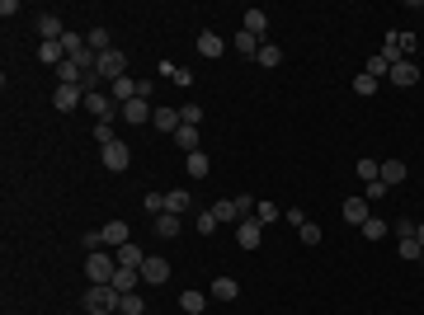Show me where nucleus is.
<instances>
[{
    "label": "nucleus",
    "mask_w": 424,
    "mask_h": 315,
    "mask_svg": "<svg viewBox=\"0 0 424 315\" xmlns=\"http://www.w3.org/2000/svg\"><path fill=\"white\" fill-rule=\"evenodd\" d=\"M377 90H382V80H372V76H363V71H358V76H354V94H363V99H372V94H377Z\"/></svg>",
    "instance_id": "32"
},
{
    "label": "nucleus",
    "mask_w": 424,
    "mask_h": 315,
    "mask_svg": "<svg viewBox=\"0 0 424 315\" xmlns=\"http://www.w3.org/2000/svg\"><path fill=\"white\" fill-rule=\"evenodd\" d=\"M38 61H43V66H61V61H66V48H61V43H43V48H38Z\"/></svg>",
    "instance_id": "28"
},
{
    "label": "nucleus",
    "mask_w": 424,
    "mask_h": 315,
    "mask_svg": "<svg viewBox=\"0 0 424 315\" xmlns=\"http://www.w3.org/2000/svg\"><path fill=\"white\" fill-rule=\"evenodd\" d=\"M363 236H368V240H382V236H387V221L368 216V221H363Z\"/></svg>",
    "instance_id": "41"
},
{
    "label": "nucleus",
    "mask_w": 424,
    "mask_h": 315,
    "mask_svg": "<svg viewBox=\"0 0 424 315\" xmlns=\"http://www.w3.org/2000/svg\"><path fill=\"white\" fill-rule=\"evenodd\" d=\"M180 231H184V221H180L175 212H160V216H156V236L160 240H175Z\"/></svg>",
    "instance_id": "21"
},
{
    "label": "nucleus",
    "mask_w": 424,
    "mask_h": 315,
    "mask_svg": "<svg viewBox=\"0 0 424 315\" xmlns=\"http://www.w3.org/2000/svg\"><path fill=\"white\" fill-rule=\"evenodd\" d=\"M80 99H85V90H80V85H57V90H52V108H57V113H71Z\"/></svg>",
    "instance_id": "9"
},
{
    "label": "nucleus",
    "mask_w": 424,
    "mask_h": 315,
    "mask_svg": "<svg viewBox=\"0 0 424 315\" xmlns=\"http://www.w3.org/2000/svg\"><path fill=\"white\" fill-rule=\"evenodd\" d=\"M151 113H156L151 99H128L123 104V123H151Z\"/></svg>",
    "instance_id": "11"
},
{
    "label": "nucleus",
    "mask_w": 424,
    "mask_h": 315,
    "mask_svg": "<svg viewBox=\"0 0 424 315\" xmlns=\"http://www.w3.org/2000/svg\"><path fill=\"white\" fill-rule=\"evenodd\" d=\"M415 240H420V245H424V221H420V226H415Z\"/></svg>",
    "instance_id": "46"
},
{
    "label": "nucleus",
    "mask_w": 424,
    "mask_h": 315,
    "mask_svg": "<svg viewBox=\"0 0 424 315\" xmlns=\"http://www.w3.org/2000/svg\"><path fill=\"white\" fill-rule=\"evenodd\" d=\"M278 216H283V212L273 207V203H255V221H260V226H273Z\"/></svg>",
    "instance_id": "35"
},
{
    "label": "nucleus",
    "mask_w": 424,
    "mask_h": 315,
    "mask_svg": "<svg viewBox=\"0 0 424 315\" xmlns=\"http://www.w3.org/2000/svg\"><path fill=\"white\" fill-rule=\"evenodd\" d=\"M85 108H90L99 123H113V113H123V108L113 104V94H108V90H90V94H85Z\"/></svg>",
    "instance_id": "5"
},
{
    "label": "nucleus",
    "mask_w": 424,
    "mask_h": 315,
    "mask_svg": "<svg viewBox=\"0 0 424 315\" xmlns=\"http://www.w3.org/2000/svg\"><path fill=\"white\" fill-rule=\"evenodd\" d=\"M363 198H368V203H382V198H387V184H382V179L363 184Z\"/></svg>",
    "instance_id": "42"
},
{
    "label": "nucleus",
    "mask_w": 424,
    "mask_h": 315,
    "mask_svg": "<svg viewBox=\"0 0 424 315\" xmlns=\"http://www.w3.org/2000/svg\"><path fill=\"white\" fill-rule=\"evenodd\" d=\"M236 240H240V250H260V245H264V226H260L255 216H245L236 226Z\"/></svg>",
    "instance_id": "6"
},
{
    "label": "nucleus",
    "mask_w": 424,
    "mask_h": 315,
    "mask_svg": "<svg viewBox=\"0 0 424 315\" xmlns=\"http://www.w3.org/2000/svg\"><path fill=\"white\" fill-rule=\"evenodd\" d=\"M372 212H368V198H349L345 203V226H358L363 231V221H368Z\"/></svg>",
    "instance_id": "13"
},
{
    "label": "nucleus",
    "mask_w": 424,
    "mask_h": 315,
    "mask_svg": "<svg viewBox=\"0 0 424 315\" xmlns=\"http://www.w3.org/2000/svg\"><path fill=\"white\" fill-rule=\"evenodd\" d=\"M208 296H212V301H236V296H240V283H236V278H217V283L208 287Z\"/></svg>",
    "instance_id": "19"
},
{
    "label": "nucleus",
    "mask_w": 424,
    "mask_h": 315,
    "mask_svg": "<svg viewBox=\"0 0 424 315\" xmlns=\"http://www.w3.org/2000/svg\"><path fill=\"white\" fill-rule=\"evenodd\" d=\"M297 240H302V245H320V226L316 221H302V226H297Z\"/></svg>",
    "instance_id": "36"
},
{
    "label": "nucleus",
    "mask_w": 424,
    "mask_h": 315,
    "mask_svg": "<svg viewBox=\"0 0 424 315\" xmlns=\"http://www.w3.org/2000/svg\"><path fill=\"white\" fill-rule=\"evenodd\" d=\"M387 85H396V90L420 85V66H415V61H396V66H392V76H387Z\"/></svg>",
    "instance_id": "8"
},
{
    "label": "nucleus",
    "mask_w": 424,
    "mask_h": 315,
    "mask_svg": "<svg viewBox=\"0 0 424 315\" xmlns=\"http://www.w3.org/2000/svg\"><path fill=\"white\" fill-rule=\"evenodd\" d=\"M193 207V193L189 188H175V193H165V212H175V216H184Z\"/></svg>",
    "instance_id": "23"
},
{
    "label": "nucleus",
    "mask_w": 424,
    "mask_h": 315,
    "mask_svg": "<svg viewBox=\"0 0 424 315\" xmlns=\"http://www.w3.org/2000/svg\"><path fill=\"white\" fill-rule=\"evenodd\" d=\"M85 43H90L95 52H108V48H113V33H108V28L99 24V28H90V33H85Z\"/></svg>",
    "instance_id": "29"
},
{
    "label": "nucleus",
    "mask_w": 424,
    "mask_h": 315,
    "mask_svg": "<svg viewBox=\"0 0 424 315\" xmlns=\"http://www.w3.org/2000/svg\"><path fill=\"white\" fill-rule=\"evenodd\" d=\"M113 273H118V254H85V278L90 283H113Z\"/></svg>",
    "instance_id": "2"
},
{
    "label": "nucleus",
    "mask_w": 424,
    "mask_h": 315,
    "mask_svg": "<svg viewBox=\"0 0 424 315\" xmlns=\"http://www.w3.org/2000/svg\"><path fill=\"white\" fill-rule=\"evenodd\" d=\"M212 216H217L222 226H227V221H231V226H240V207H236V198H222V203H212Z\"/></svg>",
    "instance_id": "24"
},
{
    "label": "nucleus",
    "mask_w": 424,
    "mask_h": 315,
    "mask_svg": "<svg viewBox=\"0 0 424 315\" xmlns=\"http://www.w3.org/2000/svg\"><path fill=\"white\" fill-rule=\"evenodd\" d=\"M401 259H405V263L424 259V245H420V240H401Z\"/></svg>",
    "instance_id": "38"
},
{
    "label": "nucleus",
    "mask_w": 424,
    "mask_h": 315,
    "mask_svg": "<svg viewBox=\"0 0 424 315\" xmlns=\"http://www.w3.org/2000/svg\"><path fill=\"white\" fill-rule=\"evenodd\" d=\"M118 123H95V141H99V146H108V141H118Z\"/></svg>",
    "instance_id": "39"
},
{
    "label": "nucleus",
    "mask_w": 424,
    "mask_h": 315,
    "mask_svg": "<svg viewBox=\"0 0 424 315\" xmlns=\"http://www.w3.org/2000/svg\"><path fill=\"white\" fill-rule=\"evenodd\" d=\"M175 146H180L184 156H193V151H198V128H180L175 132Z\"/></svg>",
    "instance_id": "30"
},
{
    "label": "nucleus",
    "mask_w": 424,
    "mask_h": 315,
    "mask_svg": "<svg viewBox=\"0 0 424 315\" xmlns=\"http://www.w3.org/2000/svg\"><path fill=\"white\" fill-rule=\"evenodd\" d=\"M118 315H146V301H142V292H128V296L118 301Z\"/></svg>",
    "instance_id": "31"
},
{
    "label": "nucleus",
    "mask_w": 424,
    "mask_h": 315,
    "mask_svg": "<svg viewBox=\"0 0 424 315\" xmlns=\"http://www.w3.org/2000/svg\"><path fill=\"white\" fill-rule=\"evenodd\" d=\"M180 123H184V128H198V123H203V104H180Z\"/></svg>",
    "instance_id": "34"
},
{
    "label": "nucleus",
    "mask_w": 424,
    "mask_h": 315,
    "mask_svg": "<svg viewBox=\"0 0 424 315\" xmlns=\"http://www.w3.org/2000/svg\"><path fill=\"white\" fill-rule=\"evenodd\" d=\"M198 57H208V61H217V57H227V43H222V33H212V28H203V33H198Z\"/></svg>",
    "instance_id": "10"
},
{
    "label": "nucleus",
    "mask_w": 424,
    "mask_h": 315,
    "mask_svg": "<svg viewBox=\"0 0 424 315\" xmlns=\"http://www.w3.org/2000/svg\"><path fill=\"white\" fill-rule=\"evenodd\" d=\"M260 48H264V38H255V33H245V28L236 33V57H250V61H255Z\"/></svg>",
    "instance_id": "22"
},
{
    "label": "nucleus",
    "mask_w": 424,
    "mask_h": 315,
    "mask_svg": "<svg viewBox=\"0 0 424 315\" xmlns=\"http://www.w3.org/2000/svg\"><path fill=\"white\" fill-rule=\"evenodd\" d=\"M142 283H151V287H165V283H170V263L156 259V254H146V263H142Z\"/></svg>",
    "instance_id": "7"
},
{
    "label": "nucleus",
    "mask_w": 424,
    "mask_h": 315,
    "mask_svg": "<svg viewBox=\"0 0 424 315\" xmlns=\"http://www.w3.org/2000/svg\"><path fill=\"white\" fill-rule=\"evenodd\" d=\"M415 226H420V221H410V216H401V221H396V236H401V240H415Z\"/></svg>",
    "instance_id": "43"
},
{
    "label": "nucleus",
    "mask_w": 424,
    "mask_h": 315,
    "mask_svg": "<svg viewBox=\"0 0 424 315\" xmlns=\"http://www.w3.org/2000/svg\"><path fill=\"white\" fill-rule=\"evenodd\" d=\"M57 85H85V66H76V61H61V66H57Z\"/></svg>",
    "instance_id": "27"
},
{
    "label": "nucleus",
    "mask_w": 424,
    "mask_h": 315,
    "mask_svg": "<svg viewBox=\"0 0 424 315\" xmlns=\"http://www.w3.org/2000/svg\"><path fill=\"white\" fill-rule=\"evenodd\" d=\"M354 170H358V179H363V184H372V179H377V170H382V160H358Z\"/></svg>",
    "instance_id": "37"
},
{
    "label": "nucleus",
    "mask_w": 424,
    "mask_h": 315,
    "mask_svg": "<svg viewBox=\"0 0 424 315\" xmlns=\"http://www.w3.org/2000/svg\"><path fill=\"white\" fill-rule=\"evenodd\" d=\"M99 236H104V245H113V250H123V245L133 240V231H128V221H108V226L99 231Z\"/></svg>",
    "instance_id": "18"
},
{
    "label": "nucleus",
    "mask_w": 424,
    "mask_h": 315,
    "mask_svg": "<svg viewBox=\"0 0 424 315\" xmlns=\"http://www.w3.org/2000/svg\"><path fill=\"white\" fill-rule=\"evenodd\" d=\"M108 94H113V104L123 108V104H128V99H137V80H133V76L113 80V85H108Z\"/></svg>",
    "instance_id": "20"
},
{
    "label": "nucleus",
    "mask_w": 424,
    "mask_h": 315,
    "mask_svg": "<svg viewBox=\"0 0 424 315\" xmlns=\"http://www.w3.org/2000/svg\"><path fill=\"white\" fill-rule=\"evenodd\" d=\"M170 80H175V85H184V90H189V85H193V76H189L184 66H175V76H170Z\"/></svg>",
    "instance_id": "45"
},
{
    "label": "nucleus",
    "mask_w": 424,
    "mask_h": 315,
    "mask_svg": "<svg viewBox=\"0 0 424 315\" xmlns=\"http://www.w3.org/2000/svg\"><path fill=\"white\" fill-rule=\"evenodd\" d=\"M217 226H222V221H217V216H212V207H208V212H198V236H212V231H217Z\"/></svg>",
    "instance_id": "40"
},
{
    "label": "nucleus",
    "mask_w": 424,
    "mask_h": 315,
    "mask_svg": "<svg viewBox=\"0 0 424 315\" xmlns=\"http://www.w3.org/2000/svg\"><path fill=\"white\" fill-rule=\"evenodd\" d=\"M142 263H146V250H142L137 240H128V245L118 250V268H137V273H142Z\"/></svg>",
    "instance_id": "15"
},
{
    "label": "nucleus",
    "mask_w": 424,
    "mask_h": 315,
    "mask_svg": "<svg viewBox=\"0 0 424 315\" xmlns=\"http://www.w3.org/2000/svg\"><path fill=\"white\" fill-rule=\"evenodd\" d=\"M95 76L99 80H123L128 76V52H118V48H108V52H99V66H95Z\"/></svg>",
    "instance_id": "3"
},
{
    "label": "nucleus",
    "mask_w": 424,
    "mask_h": 315,
    "mask_svg": "<svg viewBox=\"0 0 424 315\" xmlns=\"http://www.w3.org/2000/svg\"><path fill=\"white\" fill-rule=\"evenodd\" d=\"M99 160H104V170L123 174L133 165V151H128V141H108V146H99Z\"/></svg>",
    "instance_id": "4"
},
{
    "label": "nucleus",
    "mask_w": 424,
    "mask_h": 315,
    "mask_svg": "<svg viewBox=\"0 0 424 315\" xmlns=\"http://www.w3.org/2000/svg\"><path fill=\"white\" fill-rule=\"evenodd\" d=\"M118 301H123V296H118V287H108V283H90V287H85V311L90 315H113Z\"/></svg>",
    "instance_id": "1"
},
{
    "label": "nucleus",
    "mask_w": 424,
    "mask_h": 315,
    "mask_svg": "<svg viewBox=\"0 0 424 315\" xmlns=\"http://www.w3.org/2000/svg\"><path fill=\"white\" fill-rule=\"evenodd\" d=\"M255 61H260V66H269V71H273V66L283 61V48H278V43H264V48H260V57H255Z\"/></svg>",
    "instance_id": "33"
},
{
    "label": "nucleus",
    "mask_w": 424,
    "mask_h": 315,
    "mask_svg": "<svg viewBox=\"0 0 424 315\" xmlns=\"http://www.w3.org/2000/svg\"><path fill=\"white\" fill-rule=\"evenodd\" d=\"M184 170H189V179H208V174H212V160L203 156V151H193V156H184Z\"/></svg>",
    "instance_id": "25"
},
{
    "label": "nucleus",
    "mask_w": 424,
    "mask_h": 315,
    "mask_svg": "<svg viewBox=\"0 0 424 315\" xmlns=\"http://www.w3.org/2000/svg\"><path fill=\"white\" fill-rule=\"evenodd\" d=\"M108 287H118V296H128V292H137V287H142V273H137V268H118Z\"/></svg>",
    "instance_id": "16"
},
{
    "label": "nucleus",
    "mask_w": 424,
    "mask_h": 315,
    "mask_svg": "<svg viewBox=\"0 0 424 315\" xmlns=\"http://www.w3.org/2000/svg\"><path fill=\"white\" fill-rule=\"evenodd\" d=\"M208 301H212V296H208V292H198V287L180 292V311H184V315H203V311H208Z\"/></svg>",
    "instance_id": "14"
},
{
    "label": "nucleus",
    "mask_w": 424,
    "mask_h": 315,
    "mask_svg": "<svg viewBox=\"0 0 424 315\" xmlns=\"http://www.w3.org/2000/svg\"><path fill=\"white\" fill-rule=\"evenodd\" d=\"M240 19H245L240 28H245V33H255V38H264V33H269V14L260 10V5H255V10H245Z\"/></svg>",
    "instance_id": "17"
},
{
    "label": "nucleus",
    "mask_w": 424,
    "mask_h": 315,
    "mask_svg": "<svg viewBox=\"0 0 424 315\" xmlns=\"http://www.w3.org/2000/svg\"><path fill=\"white\" fill-rule=\"evenodd\" d=\"M151 128H160V132H180V128H184V123H180V108L156 104V113H151Z\"/></svg>",
    "instance_id": "12"
},
{
    "label": "nucleus",
    "mask_w": 424,
    "mask_h": 315,
    "mask_svg": "<svg viewBox=\"0 0 424 315\" xmlns=\"http://www.w3.org/2000/svg\"><path fill=\"white\" fill-rule=\"evenodd\" d=\"M377 179H382V184H387V188H396L401 179H405V160H387V165L377 170Z\"/></svg>",
    "instance_id": "26"
},
{
    "label": "nucleus",
    "mask_w": 424,
    "mask_h": 315,
    "mask_svg": "<svg viewBox=\"0 0 424 315\" xmlns=\"http://www.w3.org/2000/svg\"><path fill=\"white\" fill-rule=\"evenodd\" d=\"M137 99H156V80H137Z\"/></svg>",
    "instance_id": "44"
},
{
    "label": "nucleus",
    "mask_w": 424,
    "mask_h": 315,
    "mask_svg": "<svg viewBox=\"0 0 424 315\" xmlns=\"http://www.w3.org/2000/svg\"><path fill=\"white\" fill-rule=\"evenodd\" d=\"M146 315H151V311H146Z\"/></svg>",
    "instance_id": "47"
}]
</instances>
